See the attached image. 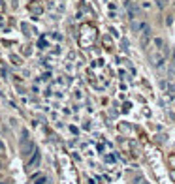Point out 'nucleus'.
I'll return each instance as SVG.
<instances>
[{
	"label": "nucleus",
	"mask_w": 175,
	"mask_h": 184,
	"mask_svg": "<svg viewBox=\"0 0 175 184\" xmlns=\"http://www.w3.org/2000/svg\"><path fill=\"white\" fill-rule=\"evenodd\" d=\"M166 2H168V0H158V6H160V8H164V6H166Z\"/></svg>",
	"instance_id": "obj_5"
},
{
	"label": "nucleus",
	"mask_w": 175,
	"mask_h": 184,
	"mask_svg": "<svg viewBox=\"0 0 175 184\" xmlns=\"http://www.w3.org/2000/svg\"><path fill=\"white\" fill-rule=\"evenodd\" d=\"M38 164H40V152H34V158L28 162V169H36Z\"/></svg>",
	"instance_id": "obj_3"
},
{
	"label": "nucleus",
	"mask_w": 175,
	"mask_h": 184,
	"mask_svg": "<svg viewBox=\"0 0 175 184\" xmlns=\"http://www.w3.org/2000/svg\"><path fill=\"white\" fill-rule=\"evenodd\" d=\"M149 43H151V28H149V24H147V26L139 32V45H141V49H147Z\"/></svg>",
	"instance_id": "obj_2"
},
{
	"label": "nucleus",
	"mask_w": 175,
	"mask_h": 184,
	"mask_svg": "<svg viewBox=\"0 0 175 184\" xmlns=\"http://www.w3.org/2000/svg\"><path fill=\"white\" fill-rule=\"evenodd\" d=\"M36 181H38V182H36V184H43V182H45V177H38Z\"/></svg>",
	"instance_id": "obj_4"
},
{
	"label": "nucleus",
	"mask_w": 175,
	"mask_h": 184,
	"mask_svg": "<svg viewBox=\"0 0 175 184\" xmlns=\"http://www.w3.org/2000/svg\"><path fill=\"white\" fill-rule=\"evenodd\" d=\"M153 53H151V62L155 68H162L164 62L168 60V45L164 43L162 38H155L153 39Z\"/></svg>",
	"instance_id": "obj_1"
}]
</instances>
